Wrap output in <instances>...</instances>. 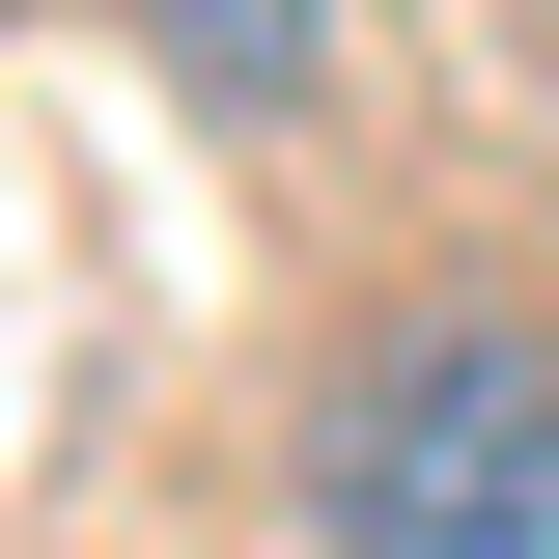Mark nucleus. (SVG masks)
I'll list each match as a JSON object with an SVG mask.
<instances>
[{"mask_svg":"<svg viewBox=\"0 0 559 559\" xmlns=\"http://www.w3.org/2000/svg\"><path fill=\"white\" fill-rule=\"evenodd\" d=\"M308 559H559V308L419 280L308 392Z\"/></svg>","mask_w":559,"mask_h":559,"instance_id":"f257e3e1","label":"nucleus"},{"mask_svg":"<svg viewBox=\"0 0 559 559\" xmlns=\"http://www.w3.org/2000/svg\"><path fill=\"white\" fill-rule=\"evenodd\" d=\"M112 28L197 84V112H308V84H336V0H112Z\"/></svg>","mask_w":559,"mask_h":559,"instance_id":"f03ea898","label":"nucleus"}]
</instances>
